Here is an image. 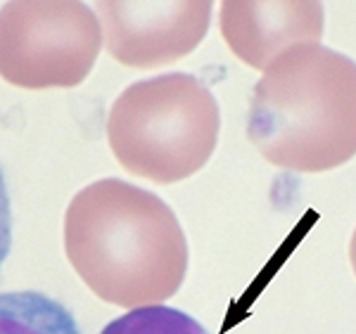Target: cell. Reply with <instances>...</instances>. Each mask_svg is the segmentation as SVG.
<instances>
[{
	"instance_id": "obj_1",
	"label": "cell",
	"mask_w": 356,
	"mask_h": 334,
	"mask_svg": "<svg viewBox=\"0 0 356 334\" xmlns=\"http://www.w3.org/2000/svg\"><path fill=\"white\" fill-rule=\"evenodd\" d=\"M65 251L83 285L122 308L166 301L188 273V240L171 206L122 178H102L74 194Z\"/></svg>"
},
{
	"instance_id": "obj_2",
	"label": "cell",
	"mask_w": 356,
	"mask_h": 334,
	"mask_svg": "<svg viewBox=\"0 0 356 334\" xmlns=\"http://www.w3.org/2000/svg\"><path fill=\"white\" fill-rule=\"evenodd\" d=\"M247 137L278 169L347 164L356 157V62L321 43L285 50L254 83Z\"/></svg>"
},
{
	"instance_id": "obj_3",
	"label": "cell",
	"mask_w": 356,
	"mask_h": 334,
	"mask_svg": "<svg viewBox=\"0 0 356 334\" xmlns=\"http://www.w3.org/2000/svg\"><path fill=\"white\" fill-rule=\"evenodd\" d=\"M221 109L195 74H162L131 83L107 117V142L129 174L152 183H181L211 159Z\"/></svg>"
},
{
	"instance_id": "obj_4",
	"label": "cell",
	"mask_w": 356,
	"mask_h": 334,
	"mask_svg": "<svg viewBox=\"0 0 356 334\" xmlns=\"http://www.w3.org/2000/svg\"><path fill=\"white\" fill-rule=\"evenodd\" d=\"M102 50L97 12L79 0H15L0 8V78L17 88H74Z\"/></svg>"
},
{
	"instance_id": "obj_5",
	"label": "cell",
	"mask_w": 356,
	"mask_h": 334,
	"mask_svg": "<svg viewBox=\"0 0 356 334\" xmlns=\"http://www.w3.org/2000/svg\"><path fill=\"white\" fill-rule=\"evenodd\" d=\"M209 0H100L95 3L107 53L134 69L164 67L191 55L209 31Z\"/></svg>"
},
{
	"instance_id": "obj_6",
	"label": "cell",
	"mask_w": 356,
	"mask_h": 334,
	"mask_svg": "<svg viewBox=\"0 0 356 334\" xmlns=\"http://www.w3.org/2000/svg\"><path fill=\"white\" fill-rule=\"evenodd\" d=\"M323 5L316 0H226L221 36L238 60L266 69L285 50L323 38Z\"/></svg>"
},
{
	"instance_id": "obj_7",
	"label": "cell",
	"mask_w": 356,
	"mask_h": 334,
	"mask_svg": "<svg viewBox=\"0 0 356 334\" xmlns=\"http://www.w3.org/2000/svg\"><path fill=\"white\" fill-rule=\"evenodd\" d=\"M0 334H81L72 310L41 292L0 294Z\"/></svg>"
},
{
	"instance_id": "obj_8",
	"label": "cell",
	"mask_w": 356,
	"mask_h": 334,
	"mask_svg": "<svg viewBox=\"0 0 356 334\" xmlns=\"http://www.w3.org/2000/svg\"><path fill=\"white\" fill-rule=\"evenodd\" d=\"M100 334H209L202 322L178 308L162 306H140L119 315L102 327Z\"/></svg>"
},
{
	"instance_id": "obj_9",
	"label": "cell",
	"mask_w": 356,
	"mask_h": 334,
	"mask_svg": "<svg viewBox=\"0 0 356 334\" xmlns=\"http://www.w3.org/2000/svg\"><path fill=\"white\" fill-rule=\"evenodd\" d=\"M13 249V204H10L8 183L0 169V268Z\"/></svg>"
},
{
	"instance_id": "obj_10",
	"label": "cell",
	"mask_w": 356,
	"mask_h": 334,
	"mask_svg": "<svg viewBox=\"0 0 356 334\" xmlns=\"http://www.w3.org/2000/svg\"><path fill=\"white\" fill-rule=\"evenodd\" d=\"M349 261H352V270H354V275H356V230H354V235H352V242H349Z\"/></svg>"
}]
</instances>
